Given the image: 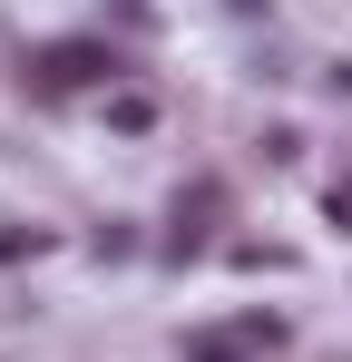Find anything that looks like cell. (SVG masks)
I'll list each match as a JSON object with an SVG mask.
<instances>
[{"instance_id":"3","label":"cell","mask_w":352,"mask_h":362,"mask_svg":"<svg viewBox=\"0 0 352 362\" xmlns=\"http://www.w3.org/2000/svg\"><path fill=\"white\" fill-rule=\"evenodd\" d=\"M254 353H264V343H254L245 323H235V333H196V343H186V362H254Z\"/></svg>"},{"instance_id":"7","label":"cell","mask_w":352,"mask_h":362,"mask_svg":"<svg viewBox=\"0 0 352 362\" xmlns=\"http://www.w3.org/2000/svg\"><path fill=\"white\" fill-rule=\"evenodd\" d=\"M235 10H274V0H235Z\"/></svg>"},{"instance_id":"6","label":"cell","mask_w":352,"mask_h":362,"mask_svg":"<svg viewBox=\"0 0 352 362\" xmlns=\"http://www.w3.org/2000/svg\"><path fill=\"white\" fill-rule=\"evenodd\" d=\"M323 216H333V226L352 235V177H333V186H323Z\"/></svg>"},{"instance_id":"4","label":"cell","mask_w":352,"mask_h":362,"mask_svg":"<svg viewBox=\"0 0 352 362\" xmlns=\"http://www.w3.org/2000/svg\"><path fill=\"white\" fill-rule=\"evenodd\" d=\"M108 127H127V137L157 127V98H147V88H117V98H108Z\"/></svg>"},{"instance_id":"5","label":"cell","mask_w":352,"mask_h":362,"mask_svg":"<svg viewBox=\"0 0 352 362\" xmlns=\"http://www.w3.org/2000/svg\"><path fill=\"white\" fill-rule=\"evenodd\" d=\"M20 255H40V235H30V226H10V216H0V264H20Z\"/></svg>"},{"instance_id":"1","label":"cell","mask_w":352,"mask_h":362,"mask_svg":"<svg viewBox=\"0 0 352 362\" xmlns=\"http://www.w3.org/2000/svg\"><path fill=\"white\" fill-rule=\"evenodd\" d=\"M30 69H40L49 98H69V88H117L127 78V49H108V40H49Z\"/></svg>"},{"instance_id":"2","label":"cell","mask_w":352,"mask_h":362,"mask_svg":"<svg viewBox=\"0 0 352 362\" xmlns=\"http://www.w3.org/2000/svg\"><path fill=\"white\" fill-rule=\"evenodd\" d=\"M216 216H225V186L206 177L196 196H176V235H167V255H196V245L216 235Z\"/></svg>"}]
</instances>
